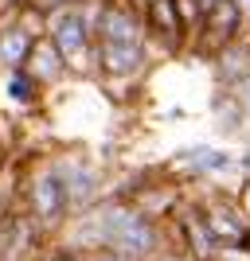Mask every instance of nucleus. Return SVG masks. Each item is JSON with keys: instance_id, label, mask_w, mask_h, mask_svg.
<instances>
[{"instance_id": "f257e3e1", "label": "nucleus", "mask_w": 250, "mask_h": 261, "mask_svg": "<svg viewBox=\"0 0 250 261\" xmlns=\"http://www.w3.org/2000/svg\"><path fill=\"white\" fill-rule=\"evenodd\" d=\"M66 250H113L129 261H152L164 250V226L129 195H106L66 222Z\"/></svg>"}, {"instance_id": "f03ea898", "label": "nucleus", "mask_w": 250, "mask_h": 261, "mask_svg": "<svg viewBox=\"0 0 250 261\" xmlns=\"http://www.w3.org/2000/svg\"><path fill=\"white\" fill-rule=\"evenodd\" d=\"M94 59H98V82L113 94L145 82V74L156 63V51H152L149 28H145L141 4H133V0H98Z\"/></svg>"}, {"instance_id": "7ed1b4c3", "label": "nucleus", "mask_w": 250, "mask_h": 261, "mask_svg": "<svg viewBox=\"0 0 250 261\" xmlns=\"http://www.w3.org/2000/svg\"><path fill=\"white\" fill-rule=\"evenodd\" d=\"M94 23H98V0H75L47 12L43 35L59 47L71 78H98L94 59Z\"/></svg>"}, {"instance_id": "20e7f679", "label": "nucleus", "mask_w": 250, "mask_h": 261, "mask_svg": "<svg viewBox=\"0 0 250 261\" xmlns=\"http://www.w3.org/2000/svg\"><path fill=\"white\" fill-rule=\"evenodd\" d=\"M20 199H24V215L32 218L43 234H59L75 218L71 199H66V187H63V175L55 168L51 152L28 164V172L20 175Z\"/></svg>"}, {"instance_id": "39448f33", "label": "nucleus", "mask_w": 250, "mask_h": 261, "mask_svg": "<svg viewBox=\"0 0 250 261\" xmlns=\"http://www.w3.org/2000/svg\"><path fill=\"white\" fill-rule=\"evenodd\" d=\"M55 156V168L63 175V187H66V199H71V211L82 215L90 211L98 199H106V172H102L98 160H90L86 152H51Z\"/></svg>"}, {"instance_id": "423d86ee", "label": "nucleus", "mask_w": 250, "mask_h": 261, "mask_svg": "<svg viewBox=\"0 0 250 261\" xmlns=\"http://www.w3.org/2000/svg\"><path fill=\"white\" fill-rule=\"evenodd\" d=\"M141 16H145V28H149V39H152V51L156 55L176 59V55L192 51V35H188L184 20H180L176 0H145Z\"/></svg>"}, {"instance_id": "0eeeda50", "label": "nucleus", "mask_w": 250, "mask_h": 261, "mask_svg": "<svg viewBox=\"0 0 250 261\" xmlns=\"http://www.w3.org/2000/svg\"><path fill=\"white\" fill-rule=\"evenodd\" d=\"M203 215H207V226H211L223 253H250V218L239 199L211 195L203 203Z\"/></svg>"}, {"instance_id": "6e6552de", "label": "nucleus", "mask_w": 250, "mask_h": 261, "mask_svg": "<svg viewBox=\"0 0 250 261\" xmlns=\"http://www.w3.org/2000/svg\"><path fill=\"white\" fill-rule=\"evenodd\" d=\"M43 23H47V16L39 8H28L20 16L0 20V70H12V66L28 63L35 39L43 35Z\"/></svg>"}, {"instance_id": "1a4fd4ad", "label": "nucleus", "mask_w": 250, "mask_h": 261, "mask_svg": "<svg viewBox=\"0 0 250 261\" xmlns=\"http://www.w3.org/2000/svg\"><path fill=\"white\" fill-rule=\"evenodd\" d=\"M172 168L184 172L188 179H227L235 172L242 175V156L231 148H219V144H188L180 148Z\"/></svg>"}, {"instance_id": "9d476101", "label": "nucleus", "mask_w": 250, "mask_h": 261, "mask_svg": "<svg viewBox=\"0 0 250 261\" xmlns=\"http://www.w3.org/2000/svg\"><path fill=\"white\" fill-rule=\"evenodd\" d=\"M246 32H250V20L242 16V8L235 4V0H223V4H215V8L203 16V28H199V35H196V43H192V47L211 59L215 51H223L227 43L242 39Z\"/></svg>"}, {"instance_id": "9b49d317", "label": "nucleus", "mask_w": 250, "mask_h": 261, "mask_svg": "<svg viewBox=\"0 0 250 261\" xmlns=\"http://www.w3.org/2000/svg\"><path fill=\"white\" fill-rule=\"evenodd\" d=\"M176 230H180V246H184L188 261H219L223 257L215 234L207 226L203 203H180L176 207Z\"/></svg>"}, {"instance_id": "f8f14e48", "label": "nucleus", "mask_w": 250, "mask_h": 261, "mask_svg": "<svg viewBox=\"0 0 250 261\" xmlns=\"http://www.w3.org/2000/svg\"><path fill=\"white\" fill-rule=\"evenodd\" d=\"M47 90L32 78L28 66H12V70H0V106L8 109H35L43 106Z\"/></svg>"}, {"instance_id": "ddd939ff", "label": "nucleus", "mask_w": 250, "mask_h": 261, "mask_svg": "<svg viewBox=\"0 0 250 261\" xmlns=\"http://www.w3.org/2000/svg\"><path fill=\"white\" fill-rule=\"evenodd\" d=\"M28 70H32V78L39 82L43 90H55V86H63L66 78H71V70H66V63H63V55H59V47L47 39V35H39L35 39V47H32V55H28Z\"/></svg>"}, {"instance_id": "4468645a", "label": "nucleus", "mask_w": 250, "mask_h": 261, "mask_svg": "<svg viewBox=\"0 0 250 261\" xmlns=\"http://www.w3.org/2000/svg\"><path fill=\"white\" fill-rule=\"evenodd\" d=\"M211 70H215L219 86H227V90L239 86L250 74V35H242V39H235V43H227L223 51L211 55Z\"/></svg>"}, {"instance_id": "2eb2a0df", "label": "nucleus", "mask_w": 250, "mask_h": 261, "mask_svg": "<svg viewBox=\"0 0 250 261\" xmlns=\"http://www.w3.org/2000/svg\"><path fill=\"white\" fill-rule=\"evenodd\" d=\"M211 121H215V129L223 133V137H246L250 133L246 109L239 106L235 90H227V86H219L215 98H211Z\"/></svg>"}, {"instance_id": "dca6fc26", "label": "nucleus", "mask_w": 250, "mask_h": 261, "mask_svg": "<svg viewBox=\"0 0 250 261\" xmlns=\"http://www.w3.org/2000/svg\"><path fill=\"white\" fill-rule=\"evenodd\" d=\"M32 8V0H0V20H8V16H20V12Z\"/></svg>"}, {"instance_id": "f3484780", "label": "nucleus", "mask_w": 250, "mask_h": 261, "mask_svg": "<svg viewBox=\"0 0 250 261\" xmlns=\"http://www.w3.org/2000/svg\"><path fill=\"white\" fill-rule=\"evenodd\" d=\"M231 90H235V98H239V106L246 109V117H250V74L242 78L239 86H231Z\"/></svg>"}, {"instance_id": "a211bd4d", "label": "nucleus", "mask_w": 250, "mask_h": 261, "mask_svg": "<svg viewBox=\"0 0 250 261\" xmlns=\"http://www.w3.org/2000/svg\"><path fill=\"white\" fill-rule=\"evenodd\" d=\"M35 261H86V257H82V253H75V250H66V246H63V250L43 253V257H35Z\"/></svg>"}, {"instance_id": "6ab92c4d", "label": "nucleus", "mask_w": 250, "mask_h": 261, "mask_svg": "<svg viewBox=\"0 0 250 261\" xmlns=\"http://www.w3.org/2000/svg\"><path fill=\"white\" fill-rule=\"evenodd\" d=\"M63 4H75V0H32V8H39L47 16V12H55V8H63Z\"/></svg>"}, {"instance_id": "aec40b11", "label": "nucleus", "mask_w": 250, "mask_h": 261, "mask_svg": "<svg viewBox=\"0 0 250 261\" xmlns=\"http://www.w3.org/2000/svg\"><path fill=\"white\" fill-rule=\"evenodd\" d=\"M239 203H242V211H246V218H250V179H242V187H239Z\"/></svg>"}, {"instance_id": "412c9836", "label": "nucleus", "mask_w": 250, "mask_h": 261, "mask_svg": "<svg viewBox=\"0 0 250 261\" xmlns=\"http://www.w3.org/2000/svg\"><path fill=\"white\" fill-rule=\"evenodd\" d=\"M242 179H250V141H246V148H242Z\"/></svg>"}, {"instance_id": "4be33fe9", "label": "nucleus", "mask_w": 250, "mask_h": 261, "mask_svg": "<svg viewBox=\"0 0 250 261\" xmlns=\"http://www.w3.org/2000/svg\"><path fill=\"white\" fill-rule=\"evenodd\" d=\"M219 261H250V253H223Z\"/></svg>"}, {"instance_id": "5701e85b", "label": "nucleus", "mask_w": 250, "mask_h": 261, "mask_svg": "<svg viewBox=\"0 0 250 261\" xmlns=\"http://www.w3.org/2000/svg\"><path fill=\"white\" fill-rule=\"evenodd\" d=\"M235 4H239V8H242V16L250 20V0H235Z\"/></svg>"}, {"instance_id": "b1692460", "label": "nucleus", "mask_w": 250, "mask_h": 261, "mask_svg": "<svg viewBox=\"0 0 250 261\" xmlns=\"http://www.w3.org/2000/svg\"><path fill=\"white\" fill-rule=\"evenodd\" d=\"M199 4H203V12H211L215 4H223V0H199Z\"/></svg>"}, {"instance_id": "393cba45", "label": "nucleus", "mask_w": 250, "mask_h": 261, "mask_svg": "<svg viewBox=\"0 0 250 261\" xmlns=\"http://www.w3.org/2000/svg\"><path fill=\"white\" fill-rule=\"evenodd\" d=\"M246 35H250V32H246Z\"/></svg>"}]
</instances>
